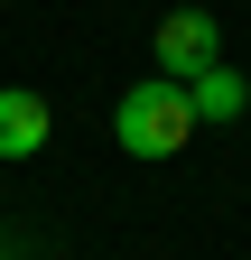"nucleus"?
Instances as JSON below:
<instances>
[{
  "label": "nucleus",
  "mask_w": 251,
  "mask_h": 260,
  "mask_svg": "<svg viewBox=\"0 0 251 260\" xmlns=\"http://www.w3.org/2000/svg\"><path fill=\"white\" fill-rule=\"evenodd\" d=\"M196 130H205L196 103H186V84H168V75H149V84H131L112 103V140L131 149V158H177Z\"/></svg>",
  "instance_id": "nucleus-1"
},
{
  "label": "nucleus",
  "mask_w": 251,
  "mask_h": 260,
  "mask_svg": "<svg viewBox=\"0 0 251 260\" xmlns=\"http://www.w3.org/2000/svg\"><path fill=\"white\" fill-rule=\"evenodd\" d=\"M149 47H159V75L186 84V75H205V65H224V28H214V10H168Z\"/></svg>",
  "instance_id": "nucleus-2"
},
{
  "label": "nucleus",
  "mask_w": 251,
  "mask_h": 260,
  "mask_svg": "<svg viewBox=\"0 0 251 260\" xmlns=\"http://www.w3.org/2000/svg\"><path fill=\"white\" fill-rule=\"evenodd\" d=\"M56 140V112H47V93H28V84H0V158H38Z\"/></svg>",
  "instance_id": "nucleus-3"
},
{
  "label": "nucleus",
  "mask_w": 251,
  "mask_h": 260,
  "mask_svg": "<svg viewBox=\"0 0 251 260\" xmlns=\"http://www.w3.org/2000/svg\"><path fill=\"white\" fill-rule=\"evenodd\" d=\"M186 103H196V121H242L251 112V84L233 75V65H205V75H186Z\"/></svg>",
  "instance_id": "nucleus-4"
}]
</instances>
